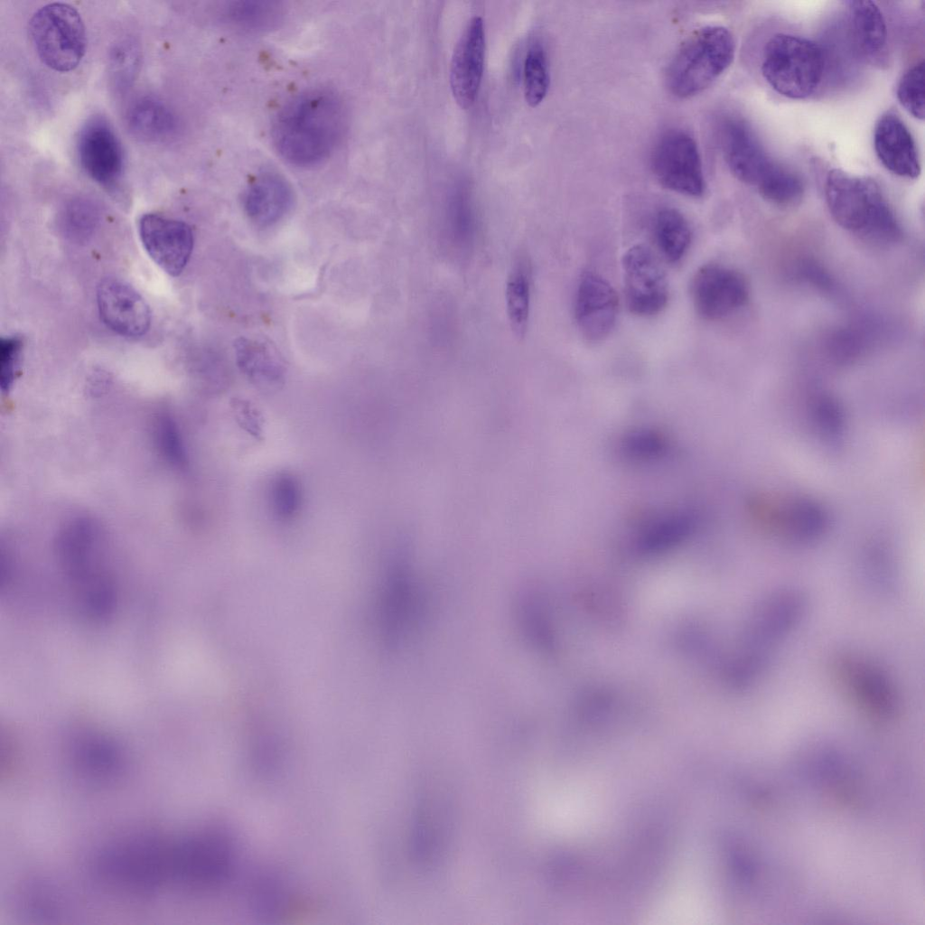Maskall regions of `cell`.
<instances>
[{
	"instance_id": "6da1fadb",
	"label": "cell",
	"mask_w": 925,
	"mask_h": 925,
	"mask_svg": "<svg viewBox=\"0 0 925 925\" xmlns=\"http://www.w3.org/2000/svg\"><path fill=\"white\" fill-rule=\"evenodd\" d=\"M392 538H523L538 524V434L491 409L428 414L387 434Z\"/></svg>"
},
{
	"instance_id": "7a4b0ae2",
	"label": "cell",
	"mask_w": 925,
	"mask_h": 925,
	"mask_svg": "<svg viewBox=\"0 0 925 925\" xmlns=\"http://www.w3.org/2000/svg\"><path fill=\"white\" fill-rule=\"evenodd\" d=\"M347 114L332 90L314 89L287 101L272 126L274 145L288 163L309 167L328 158L343 136Z\"/></svg>"
},
{
	"instance_id": "3957f363",
	"label": "cell",
	"mask_w": 925,
	"mask_h": 925,
	"mask_svg": "<svg viewBox=\"0 0 925 925\" xmlns=\"http://www.w3.org/2000/svg\"><path fill=\"white\" fill-rule=\"evenodd\" d=\"M807 610L804 593L790 588L774 591L755 604L731 668L736 686L745 687L759 680L773 654L799 626Z\"/></svg>"
},
{
	"instance_id": "277c9868",
	"label": "cell",
	"mask_w": 925,
	"mask_h": 925,
	"mask_svg": "<svg viewBox=\"0 0 925 925\" xmlns=\"http://www.w3.org/2000/svg\"><path fill=\"white\" fill-rule=\"evenodd\" d=\"M824 190L828 210L841 228L880 244L901 238L897 219L872 178L835 168L827 173Z\"/></svg>"
},
{
	"instance_id": "5b68a950",
	"label": "cell",
	"mask_w": 925,
	"mask_h": 925,
	"mask_svg": "<svg viewBox=\"0 0 925 925\" xmlns=\"http://www.w3.org/2000/svg\"><path fill=\"white\" fill-rule=\"evenodd\" d=\"M734 53L735 42L727 28L709 25L695 32L668 65L667 83L670 92L681 98L701 93L729 68Z\"/></svg>"
},
{
	"instance_id": "8992f818",
	"label": "cell",
	"mask_w": 925,
	"mask_h": 925,
	"mask_svg": "<svg viewBox=\"0 0 925 925\" xmlns=\"http://www.w3.org/2000/svg\"><path fill=\"white\" fill-rule=\"evenodd\" d=\"M828 668L841 694L863 716L882 724L896 718L898 690L876 662L858 652L842 650L831 656Z\"/></svg>"
},
{
	"instance_id": "52a82bcc",
	"label": "cell",
	"mask_w": 925,
	"mask_h": 925,
	"mask_svg": "<svg viewBox=\"0 0 925 925\" xmlns=\"http://www.w3.org/2000/svg\"><path fill=\"white\" fill-rule=\"evenodd\" d=\"M826 62L825 51L813 41L780 33L772 35L764 46L761 73L779 94L802 99L819 87Z\"/></svg>"
},
{
	"instance_id": "ba28073f",
	"label": "cell",
	"mask_w": 925,
	"mask_h": 925,
	"mask_svg": "<svg viewBox=\"0 0 925 925\" xmlns=\"http://www.w3.org/2000/svg\"><path fill=\"white\" fill-rule=\"evenodd\" d=\"M59 560L79 611L91 621H107L117 605L114 578L90 538L72 536L59 547Z\"/></svg>"
},
{
	"instance_id": "9c48e42d",
	"label": "cell",
	"mask_w": 925,
	"mask_h": 925,
	"mask_svg": "<svg viewBox=\"0 0 925 925\" xmlns=\"http://www.w3.org/2000/svg\"><path fill=\"white\" fill-rule=\"evenodd\" d=\"M748 512L761 531L793 544L813 542L828 527L823 506L803 496L756 493L748 501Z\"/></svg>"
},
{
	"instance_id": "30bf717a",
	"label": "cell",
	"mask_w": 925,
	"mask_h": 925,
	"mask_svg": "<svg viewBox=\"0 0 925 925\" xmlns=\"http://www.w3.org/2000/svg\"><path fill=\"white\" fill-rule=\"evenodd\" d=\"M29 34L40 60L55 71L73 70L85 55L84 22L69 4L55 2L38 9L29 21Z\"/></svg>"
},
{
	"instance_id": "8fae6325",
	"label": "cell",
	"mask_w": 925,
	"mask_h": 925,
	"mask_svg": "<svg viewBox=\"0 0 925 925\" xmlns=\"http://www.w3.org/2000/svg\"><path fill=\"white\" fill-rule=\"evenodd\" d=\"M650 166L659 183L670 191L700 197L705 190L698 146L683 129H668L658 138L651 151Z\"/></svg>"
},
{
	"instance_id": "7c38bea8",
	"label": "cell",
	"mask_w": 925,
	"mask_h": 925,
	"mask_svg": "<svg viewBox=\"0 0 925 925\" xmlns=\"http://www.w3.org/2000/svg\"><path fill=\"white\" fill-rule=\"evenodd\" d=\"M622 269L629 310L639 316L659 313L668 303V286L652 251L644 245L630 248L622 257Z\"/></svg>"
},
{
	"instance_id": "4fadbf2b",
	"label": "cell",
	"mask_w": 925,
	"mask_h": 925,
	"mask_svg": "<svg viewBox=\"0 0 925 925\" xmlns=\"http://www.w3.org/2000/svg\"><path fill=\"white\" fill-rule=\"evenodd\" d=\"M749 295L743 276L721 265L703 266L691 282L695 309L705 320H720L734 313L747 304Z\"/></svg>"
},
{
	"instance_id": "5bb4252c",
	"label": "cell",
	"mask_w": 925,
	"mask_h": 925,
	"mask_svg": "<svg viewBox=\"0 0 925 925\" xmlns=\"http://www.w3.org/2000/svg\"><path fill=\"white\" fill-rule=\"evenodd\" d=\"M138 230L143 246L154 263L170 276H179L193 248L190 226L181 220L147 213L140 219Z\"/></svg>"
},
{
	"instance_id": "9a60e30c",
	"label": "cell",
	"mask_w": 925,
	"mask_h": 925,
	"mask_svg": "<svg viewBox=\"0 0 925 925\" xmlns=\"http://www.w3.org/2000/svg\"><path fill=\"white\" fill-rule=\"evenodd\" d=\"M97 303L103 322L119 335L135 338L149 330L150 308L125 281L114 276L101 279L97 286Z\"/></svg>"
},
{
	"instance_id": "2e32d148",
	"label": "cell",
	"mask_w": 925,
	"mask_h": 925,
	"mask_svg": "<svg viewBox=\"0 0 925 925\" xmlns=\"http://www.w3.org/2000/svg\"><path fill=\"white\" fill-rule=\"evenodd\" d=\"M77 147L80 165L92 180L107 187L119 181L124 170L123 148L106 119H89L79 132Z\"/></svg>"
},
{
	"instance_id": "e0dca14e",
	"label": "cell",
	"mask_w": 925,
	"mask_h": 925,
	"mask_svg": "<svg viewBox=\"0 0 925 925\" xmlns=\"http://www.w3.org/2000/svg\"><path fill=\"white\" fill-rule=\"evenodd\" d=\"M485 32L481 17L467 23L453 51L450 87L457 104L467 109L474 103L483 75Z\"/></svg>"
},
{
	"instance_id": "ac0fdd59",
	"label": "cell",
	"mask_w": 925,
	"mask_h": 925,
	"mask_svg": "<svg viewBox=\"0 0 925 925\" xmlns=\"http://www.w3.org/2000/svg\"><path fill=\"white\" fill-rule=\"evenodd\" d=\"M619 298L613 287L593 272L582 275L575 294V317L582 335L591 341L606 338L613 330Z\"/></svg>"
},
{
	"instance_id": "d6986e66",
	"label": "cell",
	"mask_w": 925,
	"mask_h": 925,
	"mask_svg": "<svg viewBox=\"0 0 925 925\" xmlns=\"http://www.w3.org/2000/svg\"><path fill=\"white\" fill-rule=\"evenodd\" d=\"M719 145L731 173L756 186L771 164L750 126L736 117H724L717 128Z\"/></svg>"
},
{
	"instance_id": "ffe728a7",
	"label": "cell",
	"mask_w": 925,
	"mask_h": 925,
	"mask_svg": "<svg viewBox=\"0 0 925 925\" xmlns=\"http://www.w3.org/2000/svg\"><path fill=\"white\" fill-rule=\"evenodd\" d=\"M874 146L878 159L891 173L909 179L920 175V163L914 139L894 112L884 113L877 121Z\"/></svg>"
},
{
	"instance_id": "44dd1931",
	"label": "cell",
	"mask_w": 925,
	"mask_h": 925,
	"mask_svg": "<svg viewBox=\"0 0 925 925\" xmlns=\"http://www.w3.org/2000/svg\"><path fill=\"white\" fill-rule=\"evenodd\" d=\"M848 29L851 43L863 61L879 69L889 66L887 27L875 3L848 2Z\"/></svg>"
},
{
	"instance_id": "7402d4cb",
	"label": "cell",
	"mask_w": 925,
	"mask_h": 925,
	"mask_svg": "<svg viewBox=\"0 0 925 925\" xmlns=\"http://www.w3.org/2000/svg\"><path fill=\"white\" fill-rule=\"evenodd\" d=\"M293 191L279 174L265 173L254 180L243 196V206L248 218L257 226L276 223L293 204Z\"/></svg>"
},
{
	"instance_id": "603a6c76",
	"label": "cell",
	"mask_w": 925,
	"mask_h": 925,
	"mask_svg": "<svg viewBox=\"0 0 925 925\" xmlns=\"http://www.w3.org/2000/svg\"><path fill=\"white\" fill-rule=\"evenodd\" d=\"M409 563L397 558L391 559L381 607L383 631L390 643L398 638L409 613Z\"/></svg>"
},
{
	"instance_id": "cb8c5ba5",
	"label": "cell",
	"mask_w": 925,
	"mask_h": 925,
	"mask_svg": "<svg viewBox=\"0 0 925 925\" xmlns=\"http://www.w3.org/2000/svg\"><path fill=\"white\" fill-rule=\"evenodd\" d=\"M126 126L132 135L145 142H159L172 136L177 121L172 110L154 97H142L127 109Z\"/></svg>"
},
{
	"instance_id": "d4e9b609",
	"label": "cell",
	"mask_w": 925,
	"mask_h": 925,
	"mask_svg": "<svg viewBox=\"0 0 925 925\" xmlns=\"http://www.w3.org/2000/svg\"><path fill=\"white\" fill-rule=\"evenodd\" d=\"M217 13L225 24L244 30L266 31L282 22L285 8L278 2L241 0L220 3Z\"/></svg>"
},
{
	"instance_id": "484cf974",
	"label": "cell",
	"mask_w": 925,
	"mask_h": 925,
	"mask_svg": "<svg viewBox=\"0 0 925 925\" xmlns=\"http://www.w3.org/2000/svg\"><path fill=\"white\" fill-rule=\"evenodd\" d=\"M531 266L528 259L520 256L512 265L506 281V310L514 334L525 336L530 312Z\"/></svg>"
},
{
	"instance_id": "4316f807",
	"label": "cell",
	"mask_w": 925,
	"mask_h": 925,
	"mask_svg": "<svg viewBox=\"0 0 925 925\" xmlns=\"http://www.w3.org/2000/svg\"><path fill=\"white\" fill-rule=\"evenodd\" d=\"M653 235L659 251L670 263L679 261L691 242V230L687 219L680 211L669 207L656 212Z\"/></svg>"
},
{
	"instance_id": "83f0119b",
	"label": "cell",
	"mask_w": 925,
	"mask_h": 925,
	"mask_svg": "<svg viewBox=\"0 0 925 925\" xmlns=\"http://www.w3.org/2000/svg\"><path fill=\"white\" fill-rule=\"evenodd\" d=\"M235 348L238 366L248 378L262 384L279 381L283 374L282 364L269 346L240 338Z\"/></svg>"
},
{
	"instance_id": "f1b7e54d",
	"label": "cell",
	"mask_w": 925,
	"mask_h": 925,
	"mask_svg": "<svg viewBox=\"0 0 925 925\" xmlns=\"http://www.w3.org/2000/svg\"><path fill=\"white\" fill-rule=\"evenodd\" d=\"M755 187L765 200L780 206L797 202L804 192L801 177L773 161Z\"/></svg>"
},
{
	"instance_id": "f546056e",
	"label": "cell",
	"mask_w": 925,
	"mask_h": 925,
	"mask_svg": "<svg viewBox=\"0 0 925 925\" xmlns=\"http://www.w3.org/2000/svg\"><path fill=\"white\" fill-rule=\"evenodd\" d=\"M550 84L547 51L540 41L529 46L523 64V91L526 102L537 107L546 98Z\"/></svg>"
},
{
	"instance_id": "4dcf8cb0",
	"label": "cell",
	"mask_w": 925,
	"mask_h": 925,
	"mask_svg": "<svg viewBox=\"0 0 925 925\" xmlns=\"http://www.w3.org/2000/svg\"><path fill=\"white\" fill-rule=\"evenodd\" d=\"M445 225L448 237L456 248L467 249L471 247L475 238L477 222L467 198L460 196L452 203Z\"/></svg>"
},
{
	"instance_id": "1f68e13d",
	"label": "cell",
	"mask_w": 925,
	"mask_h": 925,
	"mask_svg": "<svg viewBox=\"0 0 925 925\" xmlns=\"http://www.w3.org/2000/svg\"><path fill=\"white\" fill-rule=\"evenodd\" d=\"M303 494L298 481L288 474L278 475L270 488V505L275 517L282 521L294 519L299 512Z\"/></svg>"
},
{
	"instance_id": "d6a6232c",
	"label": "cell",
	"mask_w": 925,
	"mask_h": 925,
	"mask_svg": "<svg viewBox=\"0 0 925 925\" xmlns=\"http://www.w3.org/2000/svg\"><path fill=\"white\" fill-rule=\"evenodd\" d=\"M98 218V208L92 201L76 199L71 201L64 210L63 229L72 239L83 241L92 234Z\"/></svg>"
},
{
	"instance_id": "836d02e7",
	"label": "cell",
	"mask_w": 925,
	"mask_h": 925,
	"mask_svg": "<svg viewBox=\"0 0 925 925\" xmlns=\"http://www.w3.org/2000/svg\"><path fill=\"white\" fill-rule=\"evenodd\" d=\"M897 98L900 104L917 119L924 118V61L910 68L902 77Z\"/></svg>"
},
{
	"instance_id": "e575fe53",
	"label": "cell",
	"mask_w": 925,
	"mask_h": 925,
	"mask_svg": "<svg viewBox=\"0 0 925 925\" xmlns=\"http://www.w3.org/2000/svg\"><path fill=\"white\" fill-rule=\"evenodd\" d=\"M811 412L815 426L825 438L836 440L843 433L844 410L835 398L826 396L817 397L812 401Z\"/></svg>"
},
{
	"instance_id": "d590c367",
	"label": "cell",
	"mask_w": 925,
	"mask_h": 925,
	"mask_svg": "<svg viewBox=\"0 0 925 925\" xmlns=\"http://www.w3.org/2000/svg\"><path fill=\"white\" fill-rule=\"evenodd\" d=\"M138 61L139 51L132 41L124 40L112 48L109 67L117 86L124 89L129 85L136 71Z\"/></svg>"
},
{
	"instance_id": "8d00e7d4",
	"label": "cell",
	"mask_w": 925,
	"mask_h": 925,
	"mask_svg": "<svg viewBox=\"0 0 925 925\" xmlns=\"http://www.w3.org/2000/svg\"><path fill=\"white\" fill-rule=\"evenodd\" d=\"M22 341L19 337L2 338L0 341V383L3 392L12 388L18 368Z\"/></svg>"
},
{
	"instance_id": "74e56055",
	"label": "cell",
	"mask_w": 925,
	"mask_h": 925,
	"mask_svg": "<svg viewBox=\"0 0 925 925\" xmlns=\"http://www.w3.org/2000/svg\"><path fill=\"white\" fill-rule=\"evenodd\" d=\"M157 438L161 449L167 459L175 465H182L186 462V455L182 441L174 423L168 418H163L157 428Z\"/></svg>"
}]
</instances>
